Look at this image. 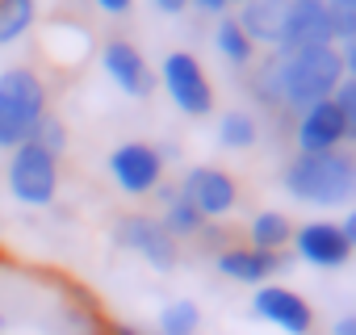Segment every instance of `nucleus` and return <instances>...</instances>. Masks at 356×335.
<instances>
[{"instance_id": "obj_22", "label": "nucleus", "mask_w": 356, "mask_h": 335, "mask_svg": "<svg viewBox=\"0 0 356 335\" xmlns=\"http://www.w3.org/2000/svg\"><path fill=\"white\" fill-rule=\"evenodd\" d=\"M252 97H256V105H264L273 113H285L281 109V84H277V51L264 63H256V72H252Z\"/></svg>"}, {"instance_id": "obj_2", "label": "nucleus", "mask_w": 356, "mask_h": 335, "mask_svg": "<svg viewBox=\"0 0 356 335\" xmlns=\"http://www.w3.org/2000/svg\"><path fill=\"white\" fill-rule=\"evenodd\" d=\"M277 84H281V109L302 113L318 101H331L343 84V59L339 47H306V51H277Z\"/></svg>"}, {"instance_id": "obj_10", "label": "nucleus", "mask_w": 356, "mask_h": 335, "mask_svg": "<svg viewBox=\"0 0 356 335\" xmlns=\"http://www.w3.org/2000/svg\"><path fill=\"white\" fill-rule=\"evenodd\" d=\"M306 47H335L331 38V9L327 0H285V22L277 51H306Z\"/></svg>"}, {"instance_id": "obj_21", "label": "nucleus", "mask_w": 356, "mask_h": 335, "mask_svg": "<svg viewBox=\"0 0 356 335\" xmlns=\"http://www.w3.org/2000/svg\"><path fill=\"white\" fill-rule=\"evenodd\" d=\"M38 5L34 0H0V47H13L17 38H26L34 30Z\"/></svg>"}, {"instance_id": "obj_3", "label": "nucleus", "mask_w": 356, "mask_h": 335, "mask_svg": "<svg viewBox=\"0 0 356 335\" xmlns=\"http://www.w3.org/2000/svg\"><path fill=\"white\" fill-rule=\"evenodd\" d=\"M47 105H51L47 84H42V76L34 67L17 63V67L0 72V147L5 151L22 147L34 134V126L42 122Z\"/></svg>"}, {"instance_id": "obj_9", "label": "nucleus", "mask_w": 356, "mask_h": 335, "mask_svg": "<svg viewBox=\"0 0 356 335\" xmlns=\"http://www.w3.org/2000/svg\"><path fill=\"white\" fill-rule=\"evenodd\" d=\"M252 314H256L260 322L285 331V335H310V331H314V306H310L298 289L277 285V281L256 285V293H252Z\"/></svg>"}, {"instance_id": "obj_7", "label": "nucleus", "mask_w": 356, "mask_h": 335, "mask_svg": "<svg viewBox=\"0 0 356 335\" xmlns=\"http://www.w3.org/2000/svg\"><path fill=\"white\" fill-rule=\"evenodd\" d=\"M113 243L134 252L138 260H147L155 272H172L176 264H181V243H176L159 218L151 214H122L118 227H113Z\"/></svg>"}, {"instance_id": "obj_26", "label": "nucleus", "mask_w": 356, "mask_h": 335, "mask_svg": "<svg viewBox=\"0 0 356 335\" xmlns=\"http://www.w3.org/2000/svg\"><path fill=\"white\" fill-rule=\"evenodd\" d=\"M189 9H197V13H210V17H222V13H231V5H227V0H189Z\"/></svg>"}, {"instance_id": "obj_8", "label": "nucleus", "mask_w": 356, "mask_h": 335, "mask_svg": "<svg viewBox=\"0 0 356 335\" xmlns=\"http://www.w3.org/2000/svg\"><path fill=\"white\" fill-rule=\"evenodd\" d=\"M176 189H181L185 202H193V206L202 210L206 222H218V218L235 214V206H239V181L227 172V168H214V163L189 168Z\"/></svg>"}, {"instance_id": "obj_20", "label": "nucleus", "mask_w": 356, "mask_h": 335, "mask_svg": "<svg viewBox=\"0 0 356 335\" xmlns=\"http://www.w3.org/2000/svg\"><path fill=\"white\" fill-rule=\"evenodd\" d=\"M218 142H222L227 151H248V147H256V142H260V122H256V113H248V109H227V113L218 117Z\"/></svg>"}, {"instance_id": "obj_18", "label": "nucleus", "mask_w": 356, "mask_h": 335, "mask_svg": "<svg viewBox=\"0 0 356 335\" xmlns=\"http://www.w3.org/2000/svg\"><path fill=\"white\" fill-rule=\"evenodd\" d=\"M159 222H163V231L181 243V239H197L202 231H206V218H202V210L193 206V202H185L181 197V189H176L168 202H163V214H159Z\"/></svg>"}, {"instance_id": "obj_6", "label": "nucleus", "mask_w": 356, "mask_h": 335, "mask_svg": "<svg viewBox=\"0 0 356 335\" xmlns=\"http://www.w3.org/2000/svg\"><path fill=\"white\" fill-rule=\"evenodd\" d=\"M113 185L126 193V197H147L163 185V155L155 142H143V138H130V142H118L105 159Z\"/></svg>"}, {"instance_id": "obj_30", "label": "nucleus", "mask_w": 356, "mask_h": 335, "mask_svg": "<svg viewBox=\"0 0 356 335\" xmlns=\"http://www.w3.org/2000/svg\"><path fill=\"white\" fill-rule=\"evenodd\" d=\"M327 9H356V0H327Z\"/></svg>"}, {"instance_id": "obj_5", "label": "nucleus", "mask_w": 356, "mask_h": 335, "mask_svg": "<svg viewBox=\"0 0 356 335\" xmlns=\"http://www.w3.org/2000/svg\"><path fill=\"white\" fill-rule=\"evenodd\" d=\"M155 80L163 84L168 101L185 117H210L214 113V84H210V76L193 51H168Z\"/></svg>"}, {"instance_id": "obj_16", "label": "nucleus", "mask_w": 356, "mask_h": 335, "mask_svg": "<svg viewBox=\"0 0 356 335\" xmlns=\"http://www.w3.org/2000/svg\"><path fill=\"white\" fill-rule=\"evenodd\" d=\"M214 47L231 67H252L256 63V42L243 34V26L235 22V13H222L214 26Z\"/></svg>"}, {"instance_id": "obj_15", "label": "nucleus", "mask_w": 356, "mask_h": 335, "mask_svg": "<svg viewBox=\"0 0 356 335\" xmlns=\"http://www.w3.org/2000/svg\"><path fill=\"white\" fill-rule=\"evenodd\" d=\"M235 22L243 26V34L256 47H273L281 42V22H285V0H243L235 9Z\"/></svg>"}, {"instance_id": "obj_14", "label": "nucleus", "mask_w": 356, "mask_h": 335, "mask_svg": "<svg viewBox=\"0 0 356 335\" xmlns=\"http://www.w3.org/2000/svg\"><path fill=\"white\" fill-rule=\"evenodd\" d=\"M214 268L227 281H239V285H268L285 268V252H264V247H252V243H227L214 256Z\"/></svg>"}, {"instance_id": "obj_27", "label": "nucleus", "mask_w": 356, "mask_h": 335, "mask_svg": "<svg viewBox=\"0 0 356 335\" xmlns=\"http://www.w3.org/2000/svg\"><path fill=\"white\" fill-rule=\"evenodd\" d=\"M339 59H343V76H348V80H356V38L339 47Z\"/></svg>"}, {"instance_id": "obj_28", "label": "nucleus", "mask_w": 356, "mask_h": 335, "mask_svg": "<svg viewBox=\"0 0 356 335\" xmlns=\"http://www.w3.org/2000/svg\"><path fill=\"white\" fill-rule=\"evenodd\" d=\"M339 231H343V239H348V247L356 252V210H348V214H343V222H339Z\"/></svg>"}, {"instance_id": "obj_19", "label": "nucleus", "mask_w": 356, "mask_h": 335, "mask_svg": "<svg viewBox=\"0 0 356 335\" xmlns=\"http://www.w3.org/2000/svg\"><path fill=\"white\" fill-rule=\"evenodd\" d=\"M197 331H202V306L193 297H172L155 318V335H197Z\"/></svg>"}, {"instance_id": "obj_12", "label": "nucleus", "mask_w": 356, "mask_h": 335, "mask_svg": "<svg viewBox=\"0 0 356 335\" xmlns=\"http://www.w3.org/2000/svg\"><path fill=\"white\" fill-rule=\"evenodd\" d=\"M293 256L302 260V264H310V268H323V272H331V268H343L356 252L348 247V239H343V231H339V222H327V218H314V222H302V227H293Z\"/></svg>"}, {"instance_id": "obj_32", "label": "nucleus", "mask_w": 356, "mask_h": 335, "mask_svg": "<svg viewBox=\"0 0 356 335\" xmlns=\"http://www.w3.org/2000/svg\"><path fill=\"white\" fill-rule=\"evenodd\" d=\"M352 159H356V151H352Z\"/></svg>"}, {"instance_id": "obj_29", "label": "nucleus", "mask_w": 356, "mask_h": 335, "mask_svg": "<svg viewBox=\"0 0 356 335\" xmlns=\"http://www.w3.org/2000/svg\"><path fill=\"white\" fill-rule=\"evenodd\" d=\"M331 335H356V314H343L331 322Z\"/></svg>"}, {"instance_id": "obj_25", "label": "nucleus", "mask_w": 356, "mask_h": 335, "mask_svg": "<svg viewBox=\"0 0 356 335\" xmlns=\"http://www.w3.org/2000/svg\"><path fill=\"white\" fill-rule=\"evenodd\" d=\"M92 5H97L101 13H109V17H126V13L134 9V0H92Z\"/></svg>"}, {"instance_id": "obj_24", "label": "nucleus", "mask_w": 356, "mask_h": 335, "mask_svg": "<svg viewBox=\"0 0 356 335\" xmlns=\"http://www.w3.org/2000/svg\"><path fill=\"white\" fill-rule=\"evenodd\" d=\"M335 105H339V113H343V126H348V142H356V80H348L343 76V84L335 88V97H331Z\"/></svg>"}, {"instance_id": "obj_1", "label": "nucleus", "mask_w": 356, "mask_h": 335, "mask_svg": "<svg viewBox=\"0 0 356 335\" xmlns=\"http://www.w3.org/2000/svg\"><path fill=\"white\" fill-rule=\"evenodd\" d=\"M285 193L314 210H339L356 202V159L352 151H318V155H293L285 163Z\"/></svg>"}, {"instance_id": "obj_11", "label": "nucleus", "mask_w": 356, "mask_h": 335, "mask_svg": "<svg viewBox=\"0 0 356 335\" xmlns=\"http://www.w3.org/2000/svg\"><path fill=\"white\" fill-rule=\"evenodd\" d=\"M101 67H105V76L118 84V92H126V97H134V101H147L151 92H155V67L147 63V55L130 42V38H109L105 47H101Z\"/></svg>"}, {"instance_id": "obj_23", "label": "nucleus", "mask_w": 356, "mask_h": 335, "mask_svg": "<svg viewBox=\"0 0 356 335\" xmlns=\"http://www.w3.org/2000/svg\"><path fill=\"white\" fill-rule=\"evenodd\" d=\"M26 142H38L42 151H51V155H59V159H63V151H67V126H63V117H55V113L47 109V113H42V122L34 126V134H30Z\"/></svg>"}, {"instance_id": "obj_13", "label": "nucleus", "mask_w": 356, "mask_h": 335, "mask_svg": "<svg viewBox=\"0 0 356 335\" xmlns=\"http://www.w3.org/2000/svg\"><path fill=\"white\" fill-rule=\"evenodd\" d=\"M348 142V126L335 101H318L310 109H302L293 117V147L302 155H318V151H339Z\"/></svg>"}, {"instance_id": "obj_4", "label": "nucleus", "mask_w": 356, "mask_h": 335, "mask_svg": "<svg viewBox=\"0 0 356 335\" xmlns=\"http://www.w3.org/2000/svg\"><path fill=\"white\" fill-rule=\"evenodd\" d=\"M5 181L13 202L42 210L59 197V155L42 151L38 142H22L9 151V168H5Z\"/></svg>"}, {"instance_id": "obj_17", "label": "nucleus", "mask_w": 356, "mask_h": 335, "mask_svg": "<svg viewBox=\"0 0 356 335\" xmlns=\"http://www.w3.org/2000/svg\"><path fill=\"white\" fill-rule=\"evenodd\" d=\"M248 243L252 247H264V252H285L293 243V222L289 214L281 210H260L252 222H248Z\"/></svg>"}, {"instance_id": "obj_31", "label": "nucleus", "mask_w": 356, "mask_h": 335, "mask_svg": "<svg viewBox=\"0 0 356 335\" xmlns=\"http://www.w3.org/2000/svg\"><path fill=\"white\" fill-rule=\"evenodd\" d=\"M227 5H231V9H239V5H243V0H227Z\"/></svg>"}]
</instances>
